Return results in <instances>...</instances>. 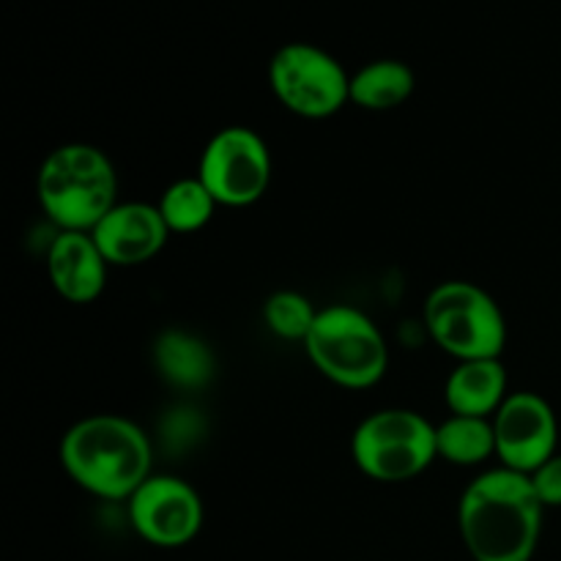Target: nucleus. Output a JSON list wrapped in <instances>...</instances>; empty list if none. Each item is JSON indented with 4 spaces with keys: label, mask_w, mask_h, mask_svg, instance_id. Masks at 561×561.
I'll list each match as a JSON object with an SVG mask.
<instances>
[{
    "label": "nucleus",
    "mask_w": 561,
    "mask_h": 561,
    "mask_svg": "<svg viewBox=\"0 0 561 561\" xmlns=\"http://www.w3.org/2000/svg\"><path fill=\"white\" fill-rule=\"evenodd\" d=\"M546 507L526 474L504 466L482 471L466 485L458 529L471 561H531Z\"/></svg>",
    "instance_id": "f257e3e1"
},
{
    "label": "nucleus",
    "mask_w": 561,
    "mask_h": 561,
    "mask_svg": "<svg viewBox=\"0 0 561 561\" xmlns=\"http://www.w3.org/2000/svg\"><path fill=\"white\" fill-rule=\"evenodd\" d=\"M58 458L69 480L104 502H129L153 474V444L137 422L93 414L64 433Z\"/></svg>",
    "instance_id": "f03ea898"
},
{
    "label": "nucleus",
    "mask_w": 561,
    "mask_h": 561,
    "mask_svg": "<svg viewBox=\"0 0 561 561\" xmlns=\"http://www.w3.org/2000/svg\"><path fill=\"white\" fill-rule=\"evenodd\" d=\"M44 217L58 230L91 233L118 206V173L102 148L66 142L44 157L36 175Z\"/></svg>",
    "instance_id": "7ed1b4c3"
},
{
    "label": "nucleus",
    "mask_w": 561,
    "mask_h": 561,
    "mask_svg": "<svg viewBox=\"0 0 561 561\" xmlns=\"http://www.w3.org/2000/svg\"><path fill=\"white\" fill-rule=\"evenodd\" d=\"M301 345L312 367L334 387L370 389L387 376L389 345L381 329L351 305L323 307Z\"/></svg>",
    "instance_id": "20e7f679"
},
{
    "label": "nucleus",
    "mask_w": 561,
    "mask_h": 561,
    "mask_svg": "<svg viewBox=\"0 0 561 561\" xmlns=\"http://www.w3.org/2000/svg\"><path fill=\"white\" fill-rule=\"evenodd\" d=\"M425 329L458 362L502 359L507 345V318L499 301L466 279H447L427 294Z\"/></svg>",
    "instance_id": "39448f33"
},
{
    "label": "nucleus",
    "mask_w": 561,
    "mask_h": 561,
    "mask_svg": "<svg viewBox=\"0 0 561 561\" xmlns=\"http://www.w3.org/2000/svg\"><path fill=\"white\" fill-rule=\"evenodd\" d=\"M351 460L381 485L416 480L438 460L436 425L411 409L373 411L351 436Z\"/></svg>",
    "instance_id": "423d86ee"
},
{
    "label": "nucleus",
    "mask_w": 561,
    "mask_h": 561,
    "mask_svg": "<svg viewBox=\"0 0 561 561\" xmlns=\"http://www.w3.org/2000/svg\"><path fill=\"white\" fill-rule=\"evenodd\" d=\"M268 85L288 113L307 121L332 118L351 102V75L343 64L307 42L283 44L272 55Z\"/></svg>",
    "instance_id": "0eeeda50"
},
{
    "label": "nucleus",
    "mask_w": 561,
    "mask_h": 561,
    "mask_svg": "<svg viewBox=\"0 0 561 561\" xmlns=\"http://www.w3.org/2000/svg\"><path fill=\"white\" fill-rule=\"evenodd\" d=\"M272 151L250 126H225L206 142L197 162V179L217 206H255L272 184Z\"/></svg>",
    "instance_id": "6e6552de"
},
{
    "label": "nucleus",
    "mask_w": 561,
    "mask_h": 561,
    "mask_svg": "<svg viewBox=\"0 0 561 561\" xmlns=\"http://www.w3.org/2000/svg\"><path fill=\"white\" fill-rule=\"evenodd\" d=\"M129 524L153 548H184L201 535L206 510L195 488L175 474H151L126 502Z\"/></svg>",
    "instance_id": "1a4fd4ad"
},
{
    "label": "nucleus",
    "mask_w": 561,
    "mask_h": 561,
    "mask_svg": "<svg viewBox=\"0 0 561 561\" xmlns=\"http://www.w3.org/2000/svg\"><path fill=\"white\" fill-rule=\"evenodd\" d=\"M496 458L504 469L535 474L557 455L559 422L551 403L537 392H510L502 409L493 414Z\"/></svg>",
    "instance_id": "9d476101"
},
{
    "label": "nucleus",
    "mask_w": 561,
    "mask_h": 561,
    "mask_svg": "<svg viewBox=\"0 0 561 561\" xmlns=\"http://www.w3.org/2000/svg\"><path fill=\"white\" fill-rule=\"evenodd\" d=\"M91 236L110 268H131L153 261L164 250L170 228L153 203L131 201L118 203Z\"/></svg>",
    "instance_id": "9b49d317"
},
{
    "label": "nucleus",
    "mask_w": 561,
    "mask_h": 561,
    "mask_svg": "<svg viewBox=\"0 0 561 561\" xmlns=\"http://www.w3.org/2000/svg\"><path fill=\"white\" fill-rule=\"evenodd\" d=\"M110 263L91 233L58 230L47 250V277L69 305H91L104 294Z\"/></svg>",
    "instance_id": "f8f14e48"
},
{
    "label": "nucleus",
    "mask_w": 561,
    "mask_h": 561,
    "mask_svg": "<svg viewBox=\"0 0 561 561\" xmlns=\"http://www.w3.org/2000/svg\"><path fill=\"white\" fill-rule=\"evenodd\" d=\"M153 367L168 387L181 392L206 389L217 376V356L201 334L190 329H164L153 340Z\"/></svg>",
    "instance_id": "ddd939ff"
},
{
    "label": "nucleus",
    "mask_w": 561,
    "mask_h": 561,
    "mask_svg": "<svg viewBox=\"0 0 561 561\" xmlns=\"http://www.w3.org/2000/svg\"><path fill=\"white\" fill-rule=\"evenodd\" d=\"M510 398L507 367L502 359L458 362L444 383V400L449 414L493 420Z\"/></svg>",
    "instance_id": "4468645a"
},
{
    "label": "nucleus",
    "mask_w": 561,
    "mask_h": 561,
    "mask_svg": "<svg viewBox=\"0 0 561 561\" xmlns=\"http://www.w3.org/2000/svg\"><path fill=\"white\" fill-rule=\"evenodd\" d=\"M416 91V75L409 64L394 58L370 60L351 75V102L370 113L400 107Z\"/></svg>",
    "instance_id": "2eb2a0df"
},
{
    "label": "nucleus",
    "mask_w": 561,
    "mask_h": 561,
    "mask_svg": "<svg viewBox=\"0 0 561 561\" xmlns=\"http://www.w3.org/2000/svg\"><path fill=\"white\" fill-rule=\"evenodd\" d=\"M436 453L438 460L460 469L482 466L496 455L493 420L449 414L442 425H436Z\"/></svg>",
    "instance_id": "dca6fc26"
},
{
    "label": "nucleus",
    "mask_w": 561,
    "mask_h": 561,
    "mask_svg": "<svg viewBox=\"0 0 561 561\" xmlns=\"http://www.w3.org/2000/svg\"><path fill=\"white\" fill-rule=\"evenodd\" d=\"M157 208L162 214L164 225L170 228V233L186 236L206 228L219 206L197 175H186V179L173 181L162 192Z\"/></svg>",
    "instance_id": "f3484780"
},
{
    "label": "nucleus",
    "mask_w": 561,
    "mask_h": 561,
    "mask_svg": "<svg viewBox=\"0 0 561 561\" xmlns=\"http://www.w3.org/2000/svg\"><path fill=\"white\" fill-rule=\"evenodd\" d=\"M318 307L299 290H277L263 301V323L268 332L288 343H305L316 327Z\"/></svg>",
    "instance_id": "a211bd4d"
},
{
    "label": "nucleus",
    "mask_w": 561,
    "mask_h": 561,
    "mask_svg": "<svg viewBox=\"0 0 561 561\" xmlns=\"http://www.w3.org/2000/svg\"><path fill=\"white\" fill-rule=\"evenodd\" d=\"M531 485H535L537 499L546 510L561 507V455L557 453L551 460L540 466L535 474H529Z\"/></svg>",
    "instance_id": "6ab92c4d"
}]
</instances>
